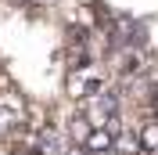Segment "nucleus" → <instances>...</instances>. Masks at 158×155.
I'll return each instance as SVG.
<instances>
[{"mask_svg": "<svg viewBox=\"0 0 158 155\" xmlns=\"http://www.w3.org/2000/svg\"><path fill=\"white\" fill-rule=\"evenodd\" d=\"M148 112H151V116H158V87L151 90V101H148Z\"/></svg>", "mask_w": 158, "mask_h": 155, "instance_id": "0eeeda50", "label": "nucleus"}, {"mask_svg": "<svg viewBox=\"0 0 158 155\" xmlns=\"http://www.w3.org/2000/svg\"><path fill=\"white\" fill-rule=\"evenodd\" d=\"M65 94H69V101H83V97H86V83H83V76L76 72V65H72L69 76H65Z\"/></svg>", "mask_w": 158, "mask_h": 155, "instance_id": "39448f33", "label": "nucleus"}, {"mask_svg": "<svg viewBox=\"0 0 158 155\" xmlns=\"http://www.w3.org/2000/svg\"><path fill=\"white\" fill-rule=\"evenodd\" d=\"M86 134H90V123L79 116V112H72V116H69V144H83Z\"/></svg>", "mask_w": 158, "mask_h": 155, "instance_id": "423d86ee", "label": "nucleus"}, {"mask_svg": "<svg viewBox=\"0 0 158 155\" xmlns=\"http://www.w3.org/2000/svg\"><path fill=\"white\" fill-rule=\"evenodd\" d=\"M47 123H50L47 108L40 105V101H25V126H29V130H43Z\"/></svg>", "mask_w": 158, "mask_h": 155, "instance_id": "20e7f679", "label": "nucleus"}, {"mask_svg": "<svg viewBox=\"0 0 158 155\" xmlns=\"http://www.w3.org/2000/svg\"><path fill=\"white\" fill-rule=\"evenodd\" d=\"M83 148H86V152H111V134L104 130V126H90Z\"/></svg>", "mask_w": 158, "mask_h": 155, "instance_id": "7ed1b4c3", "label": "nucleus"}, {"mask_svg": "<svg viewBox=\"0 0 158 155\" xmlns=\"http://www.w3.org/2000/svg\"><path fill=\"white\" fill-rule=\"evenodd\" d=\"M133 130H137L140 152H155V148H158V116H144Z\"/></svg>", "mask_w": 158, "mask_h": 155, "instance_id": "f03ea898", "label": "nucleus"}, {"mask_svg": "<svg viewBox=\"0 0 158 155\" xmlns=\"http://www.w3.org/2000/svg\"><path fill=\"white\" fill-rule=\"evenodd\" d=\"M76 112L86 119L90 126H108V119L118 116V94L111 87L97 90V94H86L83 101H76Z\"/></svg>", "mask_w": 158, "mask_h": 155, "instance_id": "f257e3e1", "label": "nucleus"}]
</instances>
